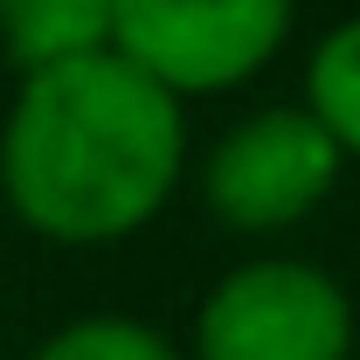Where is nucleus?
Masks as SVG:
<instances>
[{"label": "nucleus", "instance_id": "f257e3e1", "mask_svg": "<svg viewBox=\"0 0 360 360\" xmlns=\"http://www.w3.org/2000/svg\"><path fill=\"white\" fill-rule=\"evenodd\" d=\"M187 167V104L97 49L28 70L0 118V201L63 250H104L153 222Z\"/></svg>", "mask_w": 360, "mask_h": 360}, {"label": "nucleus", "instance_id": "f03ea898", "mask_svg": "<svg viewBox=\"0 0 360 360\" xmlns=\"http://www.w3.org/2000/svg\"><path fill=\"white\" fill-rule=\"evenodd\" d=\"M354 298L312 257H250L194 312L187 360H354Z\"/></svg>", "mask_w": 360, "mask_h": 360}, {"label": "nucleus", "instance_id": "7ed1b4c3", "mask_svg": "<svg viewBox=\"0 0 360 360\" xmlns=\"http://www.w3.org/2000/svg\"><path fill=\"white\" fill-rule=\"evenodd\" d=\"M298 0H118L111 56L167 90L174 104L222 97L264 77L291 42Z\"/></svg>", "mask_w": 360, "mask_h": 360}, {"label": "nucleus", "instance_id": "20e7f679", "mask_svg": "<svg viewBox=\"0 0 360 360\" xmlns=\"http://www.w3.org/2000/svg\"><path fill=\"white\" fill-rule=\"evenodd\" d=\"M340 174L347 160L305 104H264L215 139L201 167V201L236 236H284L333 201Z\"/></svg>", "mask_w": 360, "mask_h": 360}, {"label": "nucleus", "instance_id": "39448f33", "mask_svg": "<svg viewBox=\"0 0 360 360\" xmlns=\"http://www.w3.org/2000/svg\"><path fill=\"white\" fill-rule=\"evenodd\" d=\"M111 7L118 0H0V56L28 77L111 49Z\"/></svg>", "mask_w": 360, "mask_h": 360}, {"label": "nucleus", "instance_id": "423d86ee", "mask_svg": "<svg viewBox=\"0 0 360 360\" xmlns=\"http://www.w3.org/2000/svg\"><path fill=\"white\" fill-rule=\"evenodd\" d=\"M298 104L312 111L319 132L340 146V160H360V14L333 21L312 42V56H305V97Z\"/></svg>", "mask_w": 360, "mask_h": 360}, {"label": "nucleus", "instance_id": "0eeeda50", "mask_svg": "<svg viewBox=\"0 0 360 360\" xmlns=\"http://www.w3.org/2000/svg\"><path fill=\"white\" fill-rule=\"evenodd\" d=\"M28 360H187V354H180V340H167V333L146 326V319L90 312V319L56 326Z\"/></svg>", "mask_w": 360, "mask_h": 360}]
</instances>
